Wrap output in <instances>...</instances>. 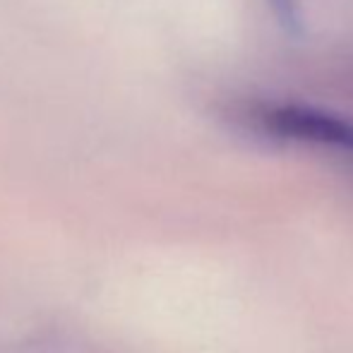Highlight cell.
I'll return each instance as SVG.
<instances>
[{"label":"cell","mask_w":353,"mask_h":353,"mask_svg":"<svg viewBox=\"0 0 353 353\" xmlns=\"http://www.w3.org/2000/svg\"><path fill=\"white\" fill-rule=\"evenodd\" d=\"M270 8L288 37H301L305 22H303V10L298 0H270Z\"/></svg>","instance_id":"cell-2"},{"label":"cell","mask_w":353,"mask_h":353,"mask_svg":"<svg viewBox=\"0 0 353 353\" xmlns=\"http://www.w3.org/2000/svg\"><path fill=\"white\" fill-rule=\"evenodd\" d=\"M260 123L279 140L317 144L353 159V123L330 111L288 103L270 108L265 116H260Z\"/></svg>","instance_id":"cell-1"}]
</instances>
